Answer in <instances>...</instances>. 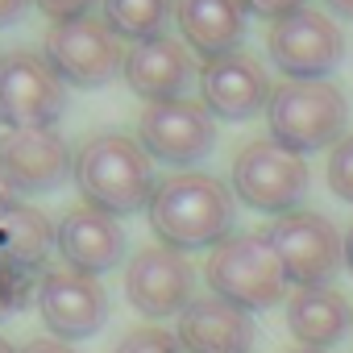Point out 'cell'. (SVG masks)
<instances>
[{
    "label": "cell",
    "mask_w": 353,
    "mask_h": 353,
    "mask_svg": "<svg viewBox=\"0 0 353 353\" xmlns=\"http://www.w3.org/2000/svg\"><path fill=\"white\" fill-rule=\"evenodd\" d=\"M145 216L158 241L170 250H216L233 229V192L208 170H179L158 179Z\"/></svg>",
    "instance_id": "1"
},
{
    "label": "cell",
    "mask_w": 353,
    "mask_h": 353,
    "mask_svg": "<svg viewBox=\"0 0 353 353\" xmlns=\"http://www.w3.org/2000/svg\"><path fill=\"white\" fill-rule=\"evenodd\" d=\"M154 158L125 133H96L79 145L75 154V188L88 208L108 212V216H133L145 212L154 200Z\"/></svg>",
    "instance_id": "2"
},
{
    "label": "cell",
    "mask_w": 353,
    "mask_h": 353,
    "mask_svg": "<svg viewBox=\"0 0 353 353\" xmlns=\"http://www.w3.org/2000/svg\"><path fill=\"white\" fill-rule=\"evenodd\" d=\"M266 125H270V141L303 158L307 150H324L345 137L349 104L341 88L328 79H283L270 92Z\"/></svg>",
    "instance_id": "3"
},
{
    "label": "cell",
    "mask_w": 353,
    "mask_h": 353,
    "mask_svg": "<svg viewBox=\"0 0 353 353\" xmlns=\"http://www.w3.org/2000/svg\"><path fill=\"white\" fill-rule=\"evenodd\" d=\"M204 279H208L212 295H221V299H229L245 312H262V307L283 303V287H287V274H283L266 233L225 237L208 254Z\"/></svg>",
    "instance_id": "4"
},
{
    "label": "cell",
    "mask_w": 353,
    "mask_h": 353,
    "mask_svg": "<svg viewBox=\"0 0 353 353\" xmlns=\"http://www.w3.org/2000/svg\"><path fill=\"white\" fill-rule=\"evenodd\" d=\"M229 179H233V196L245 208L287 216V212H299V200L307 196V183H312V170L299 154L283 150L270 137H258L237 150Z\"/></svg>",
    "instance_id": "5"
},
{
    "label": "cell",
    "mask_w": 353,
    "mask_h": 353,
    "mask_svg": "<svg viewBox=\"0 0 353 353\" xmlns=\"http://www.w3.org/2000/svg\"><path fill=\"white\" fill-rule=\"evenodd\" d=\"M266 241H270V250H274V258L295 291L328 287V279L345 262V237L332 229L328 216L307 212V208L274 216V225L266 229Z\"/></svg>",
    "instance_id": "6"
},
{
    "label": "cell",
    "mask_w": 353,
    "mask_h": 353,
    "mask_svg": "<svg viewBox=\"0 0 353 353\" xmlns=\"http://www.w3.org/2000/svg\"><path fill=\"white\" fill-rule=\"evenodd\" d=\"M67 108V83L46 54L13 50L0 59V125L5 129H54Z\"/></svg>",
    "instance_id": "7"
},
{
    "label": "cell",
    "mask_w": 353,
    "mask_h": 353,
    "mask_svg": "<svg viewBox=\"0 0 353 353\" xmlns=\"http://www.w3.org/2000/svg\"><path fill=\"white\" fill-rule=\"evenodd\" d=\"M125 46L121 38L104 26V17H79L63 21L46 34V63L59 71L63 83L71 88H104L117 75H125Z\"/></svg>",
    "instance_id": "8"
},
{
    "label": "cell",
    "mask_w": 353,
    "mask_h": 353,
    "mask_svg": "<svg viewBox=\"0 0 353 353\" xmlns=\"http://www.w3.org/2000/svg\"><path fill=\"white\" fill-rule=\"evenodd\" d=\"M266 50H270V63L287 79H324L345 59V34L328 13L299 9L270 26Z\"/></svg>",
    "instance_id": "9"
},
{
    "label": "cell",
    "mask_w": 353,
    "mask_h": 353,
    "mask_svg": "<svg viewBox=\"0 0 353 353\" xmlns=\"http://www.w3.org/2000/svg\"><path fill=\"white\" fill-rule=\"evenodd\" d=\"M137 145L166 166H192L212 154L216 145V121L204 104L196 100H166V104H145L137 117Z\"/></svg>",
    "instance_id": "10"
},
{
    "label": "cell",
    "mask_w": 353,
    "mask_h": 353,
    "mask_svg": "<svg viewBox=\"0 0 353 353\" xmlns=\"http://www.w3.org/2000/svg\"><path fill=\"white\" fill-rule=\"evenodd\" d=\"M38 316L50 328L54 341H83L104 328L108 320V295L96 283V274L50 266L38 274Z\"/></svg>",
    "instance_id": "11"
},
{
    "label": "cell",
    "mask_w": 353,
    "mask_h": 353,
    "mask_svg": "<svg viewBox=\"0 0 353 353\" xmlns=\"http://www.w3.org/2000/svg\"><path fill=\"white\" fill-rule=\"evenodd\" d=\"M75 158L59 129H9L0 137V179L17 196H42L63 188Z\"/></svg>",
    "instance_id": "12"
},
{
    "label": "cell",
    "mask_w": 353,
    "mask_h": 353,
    "mask_svg": "<svg viewBox=\"0 0 353 353\" xmlns=\"http://www.w3.org/2000/svg\"><path fill=\"white\" fill-rule=\"evenodd\" d=\"M192 287H196V270L188 266V258L179 250H170V245L137 250L129 270H125V295L150 320L183 316V307L192 303Z\"/></svg>",
    "instance_id": "13"
},
{
    "label": "cell",
    "mask_w": 353,
    "mask_h": 353,
    "mask_svg": "<svg viewBox=\"0 0 353 353\" xmlns=\"http://www.w3.org/2000/svg\"><path fill=\"white\" fill-rule=\"evenodd\" d=\"M196 83H200V104L212 112V121H250L266 112L270 92H274L266 67L245 50L204 63Z\"/></svg>",
    "instance_id": "14"
},
{
    "label": "cell",
    "mask_w": 353,
    "mask_h": 353,
    "mask_svg": "<svg viewBox=\"0 0 353 353\" xmlns=\"http://www.w3.org/2000/svg\"><path fill=\"white\" fill-rule=\"evenodd\" d=\"M196 63L192 50L174 38H150L129 46L125 54V83L133 96H141L145 104H166V100H183V92L196 83Z\"/></svg>",
    "instance_id": "15"
},
{
    "label": "cell",
    "mask_w": 353,
    "mask_h": 353,
    "mask_svg": "<svg viewBox=\"0 0 353 353\" xmlns=\"http://www.w3.org/2000/svg\"><path fill=\"white\" fill-rule=\"evenodd\" d=\"M174 336H179L183 353H250L254 316L221 295H204L183 307Z\"/></svg>",
    "instance_id": "16"
},
{
    "label": "cell",
    "mask_w": 353,
    "mask_h": 353,
    "mask_svg": "<svg viewBox=\"0 0 353 353\" xmlns=\"http://www.w3.org/2000/svg\"><path fill=\"white\" fill-rule=\"evenodd\" d=\"M59 254L71 270L83 274H104L125 258V229L117 216L96 212V208H71L59 221Z\"/></svg>",
    "instance_id": "17"
},
{
    "label": "cell",
    "mask_w": 353,
    "mask_h": 353,
    "mask_svg": "<svg viewBox=\"0 0 353 353\" xmlns=\"http://www.w3.org/2000/svg\"><path fill=\"white\" fill-rule=\"evenodd\" d=\"M183 46H192L204 63L225 59L245 38V5L241 0H174Z\"/></svg>",
    "instance_id": "18"
},
{
    "label": "cell",
    "mask_w": 353,
    "mask_h": 353,
    "mask_svg": "<svg viewBox=\"0 0 353 353\" xmlns=\"http://www.w3.org/2000/svg\"><path fill=\"white\" fill-rule=\"evenodd\" d=\"M353 324V307L332 287H307L287 299V332L303 349H328L336 345Z\"/></svg>",
    "instance_id": "19"
},
{
    "label": "cell",
    "mask_w": 353,
    "mask_h": 353,
    "mask_svg": "<svg viewBox=\"0 0 353 353\" xmlns=\"http://www.w3.org/2000/svg\"><path fill=\"white\" fill-rule=\"evenodd\" d=\"M50 250H59V229H50V221L38 208L17 204L0 225V258L30 274H42Z\"/></svg>",
    "instance_id": "20"
},
{
    "label": "cell",
    "mask_w": 353,
    "mask_h": 353,
    "mask_svg": "<svg viewBox=\"0 0 353 353\" xmlns=\"http://www.w3.org/2000/svg\"><path fill=\"white\" fill-rule=\"evenodd\" d=\"M104 9V26L121 38V42H150L162 38L166 21L174 17V0H100Z\"/></svg>",
    "instance_id": "21"
},
{
    "label": "cell",
    "mask_w": 353,
    "mask_h": 353,
    "mask_svg": "<svg viewBox=\"0 0 353 353\" xmlns=\"http://www.w3.org/2000/svg\"><path fill=\"white\" fill-rule=\"evenodd\" d=\"M34 283H38V279H34L30 270H21V266H13V262L0 258V320L13 316V312H21V307L30 303V295H38Z\"/></svg>",
    "instance_id": "22"
},
{
    "label": "cell",
    "mask_w": 353,
    "mask_h": 353,
    "mask_svg": "<svg viewBox=\"0 0 353 353\" xmlns=\"http://www.w3.org/2000/svg\"><path fill=\"white\" fill-rule=\"evenodd\" d=\"M324 179H328V188H332L336 200L353 204V133L341 137V141L328 150V170H324Z\"/></svg>",
    "instance_id": "23"
},
{
    "label": "cell",
    "mask_w": 353,
    "mask_h": 353,
    "mask_svg": "<svg viewBox=\"0 0 353 353\" xmlns=\"http://www.w3.org/2000/svg\"><path fill=\"white\" fill-rule=\"evenodd\" d=\"M117 353H183V345L166 328H133V332H125Z\"/></svg>",
    "instance_id": "24"
},
{
    "label": "cell",
    "mask_w": 353,
    "mask_h": 353,
    "mask_svg": "<svg viewBox=\"0 0 353 353\" xmlns=\"http://www.w3.org/2000/svg\"><path fill=\"white\" fill-rule=\"evenodd\" d=\"M34 5H38V13H42L46 21L63 26V21L92 17V5H96V0H34Z\"/></svg>",
    "instance_id": "25"
},
{
    "label": "cell",
    "mask_w": 353,
    "mask_h": 353,
    "mask_svg": "<svg viewBox=\"0 0 353 353\" xmlns=\"http://www.w3.org/2000/svg\"><path fill=\"white\" fill-rule=\"evenodd\" d=\"M245 5V13H254V17H262V21H283V17H291V13H299V9H307V0H241Z\"/></svg>",
    "instance_id": "26"
},
{
    "label": "cell",
    "mask_w": 353,
    "mask_h": 353,
    "mask_svg": "<svg viewBox=\"0 0 353 353\" xmlns=\"http://www.w3.org/2000/svg\"><path fill=\"white\" fill-rule=\"evenodd\" d=\"M30 5H34V0H0V30H5V26H17Z\"/></svg>",
    "instance_id": "27"
},
{
    "label": "cell",
    "mask_w": 353,
    "mask_h": 353,
    "mask_svg": "<svg viewBox=\"0 0 353 353\" xmlns=\"http://www.w3.org/2000/svg\"><path fill=\"white\" fill-rule=\"evenodd\" d=\"M21 353H75L67 341H54V336H38V341H30Z\"/></svg>",
    "instance_id": "28"
},
{
    "label": "cell",
    "mask_w": 353,
    "mask_h": 353,
    "mask_svg": "<svg viewBox=\"0 0 353 353\" xmlns=\"http://www.w3.org/2000/svg\"><path fill=\"white\" fill-rule=\"evenodd\" d=\"M13 208H17V192H13L5 179H0V225H5V216H9Z\"/></svg>",
    "instance_id": "29"
},
{
    "label": "cell",
    "mask_w": 353,
    "mask_h": 353,
    "mask_svg": "<svg viewBox=\"0 0 353 353\" xmlns=\"http://www.w3.org/2000/svg\"><path fill=\"white\" fill-rule=\"evenodd\" d=\"M324 9L336 13V17H345V21H353V0H324Z\"/></svg>",
    "instance_id": "30"
},
{
    "label": "cell",
    "mask_w": 353,
    "mask_h": 353,
    "mask_svg": "<svg viewBox=\"0 0 353 353\" xmlns=\"http://www.w3.org/2000/svg\"><path fill=\"white\" fill-rule=\"evenodd\" d=\"M345 266H349V274H353V225H349V233H345Z\"/></svg>",
    "instance_id": "31"
},
{
    "label": "cell",
    "mask_w": 353,
    "mask_h": 353,
    "mask_svg": "<svg viewBox=\"0 0 353 353\" xmlns=\"http://www.w3.org/2000/svg\"><path fill=\"white\" fill-rule=\"evenodd\" d=\"M0 353H17V349H13V345H9L5 336H0Z\"/></svg>",
    "instance_id": "32"
},
{
    "label": "cell",
    "mask_w": 353,
    "mask_h": 353,
    "mask_svg": "<svg viewBox=\"0 0 353 353\" xmlns=\"http://www.w3.org/2000/svg\"><path fill=\"white\" fill-rule=\"evenodd\" d=\"M291 353H324V349H291Z\"/></svg>",
    "instance_id": "33"
}]
</instances>
